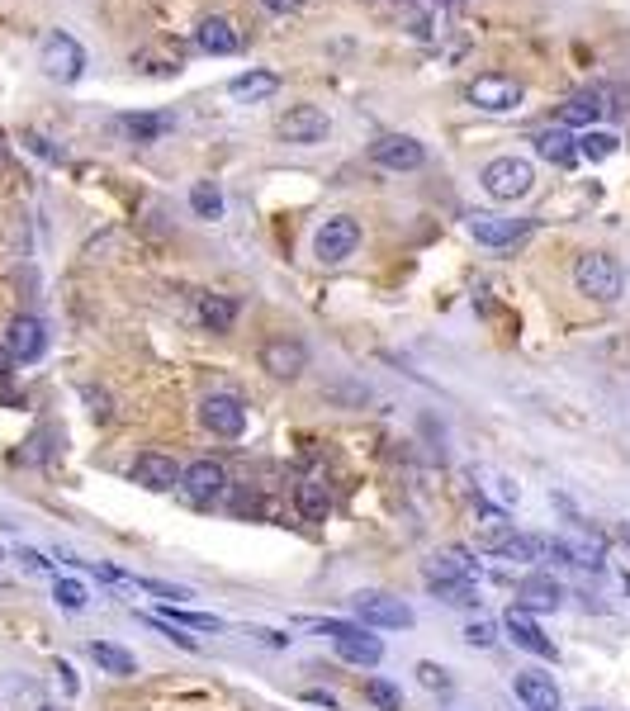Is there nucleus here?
Listing matches in <instances>:
<instances>
[{
    "instance_id": "obj_1",
    "label": "nucleus",
    "mask_w": 630,
    "mask_h": 711,
    "mask_svg": "<svg viewBox=\"0 0 630 711\" xmlns=\"http://www.w3.org/2000/svg\"><path fill=\"white\" fill-rule=\"evenodd\" d=\"M574 290L597 299V304H616L626 294V271L612 252H583L574 261Z\"/></svg>"
},
{
    "instance_id": "obj_2",
    "label": "nucleus",
    "mask_w": 630,
    "mask_h": 711,
    "mask_svg": "<svg viewBox=\"0 0 630 711\" xmlns=\"http://www.w3.org/2000/svg\"><path fill=\"white\" fill-rule=\"evenodd\" d=\"M351 612L365 631H408L413 626V607L403 598H389V593H356L351 598Z\"/></svg>"
},
{
    "instance_id": "obj_3",
    "label": "nucleus",
    "mask_w": 630,
    "mask_h": 711,
    "mask_svg": "<svg viewBox=\"0 0 630 711\" xmlns=\"http://www.w3.org/2000/svg\"><path fill=\"white\" fill-rule=\"evenodd\" d=\"M484 190L493 195V200H522V195H531V185H536V171H531V162L526 157H493V162L484 166Z\"/></svg>"
},
{
    "instance_id": "obj_4",
    "label": "nucleus",
    "mask_w": 630,
    "mask_h": 711,
    "mask_svg": "<svg viewBox=\"0 0 630 711\" xmlns=\"http://www.w3.org/2000/svg\"><path fill=\"white\" fill-rule=\"evenodd\" d=\"M38 67L53 76V81H62V86H72L76 76L86 72V53H81V43H76L72 34H48L43 38V48H38Z\"/></svg>"
},
{
    "instance_id": "obj_5",
    "label": "nucleus",
    "mask_w": 630,
    "mask_h": 711,
    "mask_svg": "<svg viewBox=\"0 0 630 711\" xmlns=\"http://www.w3.org/2000/svg\"><path fill=\"white\" fill-rule=\"evenodd\" d=\"M360 247V223L351 214H337V219H327L318 233H313V256L323 261V266H337L346 256Z\"/></svg>"
},
{
    "instance_id": "obj_6",
    "label": "nucleus",
    "mask_w": 630,
    "mask_h": 711,
    "mask_svg": "<svg viewBox=\"0 0 630 711\" xmlns=\"http://www.w3.org/2000/svg\"><path fill=\"white\" fill-rule=\"evenodd\" d=\"M465 95H469V105H479L484 114H507L526 100L522 81H512V76H474Z\"/></svg>"
},
{
    "instance_id": "obj_7",
    "label": "nucleus",
    "mask_w": 630,
    "mask_h": 711,
    "mask_svg": "<svg viewBox=\"0 0 630 711\" xmlns=\"http://www.w3.org/2000/svg\"><path fill=\"white\" fill-rule=\"evenodd\" d=\"M327 133H332V119H327V110H318V105H289V110L280 114V138L294 147L323 143Z\"/></svg>"
},
{
    "instance_id": "obj_8",
    "label": "nucleus",
    "mask_w": 630,
    "mask_h": 711,
    "mask_svg": "<svg viewBox=\"0 0 630 711\" xmlns=\"http://www.w3.org/2000/svg\"><path fill=\"white\" fill-rule=\"evenodd\" d=\"M223 489H228V470H223L218 460H195V465L180 470V493H185L195 508H209Z\"/></svg>"
},
{
    "instance_id": "obj_9",
    "label": "nucleus",
    "mask_w": 630,
    "mask_h": 711,
    "mask_svg": "<svg viewBox=\"0 0 630 711\" xmlns=\"http://www.w3.org/2000/svg\"><path fill=\"white\" fill-rule=\"evenodd\" d=\"M199 422L214 432V437H242L247 432V408L233 399V394H209V399L199 403Z\"/></svg>"
},
{
    "instance_id": "obj_10",
    "label": "nucleus",
    "mask_w": 630,
    "mask_h": 711,
    "mask_svg": "<svg viewBox=\"0 0 630 711\" xmlns=\"http://www.w3.org/2000/svg\"><path fill=\"white\" fill-rule=\"evenodd\" d=\"M261 370L275 375V380H299L308 370V347L294 342V337H270L261 347Z\"/></svg>"
},
{
    "instance_id": "obj_11",
    "label": "nucleus",
    "mask_w": 630,
    "mask_h": 711,
    "mask_svg": "<svg viewBox=\"0 0 630 711\" xmlns=\"http://www.w3.org/2000/svg\"><path fill=\"white\" fill-rule=\"evenodd\" d=\"M370 162L384 166V171H417V166L427 162V147L408 138V133H389V138H379L370 147Z\"/></svg>"
},
{
    "instance_id": "obj_12",
    "label": "nucleus",
    "mask_w": 630,
    "mask_h": 711,
    "mask_svg": "<svg viewBox=\"0 0 630 711\" xmlns=\"http://www.w3.org/2000/svg\"><path fill=\"white\" fill-rule=\"evenodd\" d=\"M422 579H427V588L474 584V579H479V565L469 560L465 550H436L432 560H422Z\"/></svg>"
},
{
    "instance_id": "obj_13",
    "label": "nucleus",
    "mask_w": 630,
    "mask_h": 711,
    "mask_svg": "<svg viewBox=\"0 0 630 711\" xmlns=\"http://www.w3.org/2000/svg\"><path fill=\"white\" fill-rule=\"evenodd\" d=\"M503 631H507V640H512V645H522L526 655H536V659H555V640L545 636V631H540L536 621H531V612H526V607H517V602L507 607Z\"/></svg>"
},
{
    "instance_id": "obj_14",
    "label": "nucleus",
    "mask_w": 630,
    "mask_h": 711,
    "mask_svg": "<svg viewBox=\"0 0 630 711\" xmlns=\"http://www.w3.org/2000/svg\"><path fill=\"white\" fill-rule=\"evenodd\" d=\"M133 479L152 493H171V489H180V465L166 451H143V456L133 460Z\"/></svg>"
},
{
    "instance_id": "obj_15",
    "label": "nucleus",
    "mask_w": 630,
    "mask_h": 711,
    "mask_svg": "<svg viewBox=\"0 0 630 711\" xmlns=\"http://www.w3.org/2000/svg\"><path fill=\"white\" fill-rule=\"evenodd\" d=\"M512 693H517V702H522L526 711H559V688L550 674H540V669H522V674L512 678Z\"/></svg>"
},
{
    "instance_id": "obj_16",
    "label": "nucleus",
    "mask_w": 630,
    "mask_h": 711,
    "mask_svg": "<svg viewBox=\"0 0 630 711\" xmlns=\"http://www.w3.org/2000/svg\"><path fill=\"white\" fill-rule=\"evenodd\" d=\"M5 347H10L15 361H38L43 347H48V332H43V323H38L34 313H19V318H10V337H5Z\"/></svg>"
},
{
    "instance_id": "obj_17",
    "label": "nucleus",
    "mask_w": 630,
    "mask_h": 711,
    "mask_svg": "<svg viewBox=\"0 0 630 711\" xmlns=\"http://www.w3.org/2000/svg\"><path fill=\"white\" fill-rule=\"evenodd\" d=\"M559 602H564V588L550 574H522L517 579V607H526V612H555Z\"/></svg>"
},
{
    "instance_id": "obj_18",
    "label": "nucleus",
    "mask_w": 630,
    "mask_h": 711,
    "mask_svg": "<svg viewBox=\"0 0 630 711\" xmlns=\"http://www.w3.org/2000/svg\"><path fill=\"white\" fill-rule=\"evenodd\" d=\"M526 228H531V219H493V214H479L469 223L479 247H512L517 237H526Z\"/></svg>"
},
{
    "instance_id": "obj_19",
    "label": "nucleus",
    "mask_w": 630,
    "mask_h": 711,
    "mask_svg": "<svg viewBox=\"0 0 630 711\" xmlns=\"http://www.w3.org/2000/svg\"><path fill=\"white\" fill-rule=\"evenodd\" d=\"M332 645H337V655H342L346 664H360V669H375L379 659H384V645H379V636H370L365 626H356L351 636H337Z\"/></svg>"
},
{
    "instance_id": "obj_20",
    "label": "nucleus",
    "mask_w": 630,
    "mask_h": 711,
    "mask_svg": "<svg viewBox=\"0 0 630 711\" xmlns=\"http://www.w3.org/2000/svg\"><path fill=\"white\" fill-rule=\"evenodd\" d=\"M545 555H550V560H559V565H574V569H597V565H602V550L588 546V541H569V536L545 541Z\"/></svg>"
},
{
    "instance_id": "obj_21",
    "label": "nucleus",
    "mask_w": 630,
    "mask_h": 711,
    "mask_svg": "<svg viewBox=\"0 0 630 711\" xmlns=\"http://www.w3.org/2000/svg\"><path fill=\"white\" fill-rule=\"evenodd\" d=\"M536 152L550 166H574L578 162V138H569L564 128H540V133H536Z\"/></svg>"
},
{
    "instance_id": "obj_22",
    "label": "nucleus",
    "mask_w": 630,
    "mask_h": 711,
    "mask_svg": "<svg viewBox=\"0 0 630 711\" xmlns=\"http://www.w3.org/2000/svg\"><path fill=\"white\" fill-rule=\"evenodd\" d=\"M602 114H607V105H602V91H583V95H574V100L559 110V124H564V128H593Z\"/></svg>"
},
{
    "instance_id": "obj_23",
    "label": "nucleus",
    "mask_w": 630,
    "mask_h": 711,
    "mask_svg": "<svg viewBox=\"0 0 630 711\" xmlns=\"http://www.w3.org/2000/svg\"><path fill=\"white\" fill-rule=\"evenodd\" d=\"M294 508H299V517L304 522H327V512H332V498H327V489L318 484V479H304V484H294Z\"/></svg>"
},
{
    "instance_id": "obj_24",
    "label": "nucleus",
    "mask_w": 630,
    "mask_h": 711,
    "mask_svg": "<svg viewBox=\"0 0 630 711\" xmlns=\"http://www.w3.org/2000/svg\"><path fill=\"white\" fill-rule=\"evenodd\" d=\"M199 323L209 332H233L237 299H228V294H199Z\"/></svg>"
},
{
    "instance_id": "obj_25",
    "label": "nucleus",
    "mask_w": 630,
    "mask_h": 711,
    "mask_svg": "<svg viewBox=\"0 0 630 711\" xmlns=\"http://www.w3.org/2000/svg\"><path fill=\"white\" fill-rule=\"evenodd\" d=\"M90 659H95L105 674H114V678H133V674H138V659L128 655L124 645H114V640H90Z\"/></svg>"
},
{
    "instance_id": "obj_26",
    "label": "nucleus",
    "mask_w": 630,
    "mask_h": 711,
    "mask_svg": "<svg viewBox=\"0 0 630 711\" xmlns=\"http://www.w3.org/2000/svg\"><path fill=\"white\" fill-rule=\"evenodd\" d=\"M119 128H124L133 143H157V138H166V133L176 128V119H171V114H124Z\"/></svg>"
},
{
    "instance_id": "obj_27",
    "label": "nucleus",
    "mask_w": 630,
    "mask_h": 711,
    "mask_svg": "<svg viewBox=\"0 0 630 711\" xmlns=\"http://www.w3.org/2000/svg\"><path fill=\"white\" fill-rule=\"evenodd\" d=\"M237 43H242V38H237V29L228 24V19H204V24H199V48H204V53L233 57Z\"/></svg>"
},
{
    "instance_id": "obj_28",
    "label": "nucleus",
    "mask_w": 630,
    "mask_h": 711,
    "mask_svg": "<svg viewBox=\"0 0 630 711\" xmlns=\"http://www.w3.org/2000/svg\"><path fill=\"white\" fill-rule=\"evenodd\" d=\"M275 91H280V76L275 72H247V76H233V81H228V95L242 100V105H247V100H266V95H275Z\"/></svg>"
},
{
    "instance_id": "obj_29",
    "label": "nucleus",
    "mask_w": 630,
    "mask_h": 711,
    "mask_svg": "<svg viewBox=\"0 0 630 711\" xmlns=\"http://www.w3.org/2000/svg\"><path fill=\"white\" fill-rule=\"evenodd\" d=\"M616 147H621V138L607 133V128L578 133V157H583V162H607V157H616Z\"/></svg>"
},
{
    "instance_id": "obj_30",
    "label": "nucleus",
    "mask_w": 630,
    "mask_h": 711,
    "mask_svg": "<svg viewBox=\"0 0 630 711\" xmlns=\"http://www.w3.org/2000/svg\"><path fill=\"white\" fill-rule=\"evenodd\" d=\"M498 560H512V565H536V560H545V541H540V536H526V531H512V541L503 546Z\"/></svg>"
},
{
    "instance_id": "obj_31",
    "label": "nucleus",
    "mask_w": 630,
    "mask_h": 711,
    "mask_svg": "<svg viewBox=\"0 0 630 711\" xmlns=\"http://www.w3.org/2000/svg\"><path fill=\"white\" fill-rule=\"evenodd\" d=\"M162 621H171V626H190V631H223V621H218L214 612H185L180 602H166Z\"/></svg>"
},
{
    "instance_id": "obj_32",
    "label": "nucleus",
    "mask_w": 630,
    "mask_h": 711,
    "mask_svg": "<svg viewBox=\"0 0 630 711\" xmlns=\"http://www.w3.org/2000/svg\"><path fill=\"white\" fill-rule=\"evenodd\" d=\"M190 209H195L199 219H223V190L214 181H195L190 190Z\"/></svg>"
},
{
    "instance_id": "obj_33",
    "label": "nucleus",
    "mask_w": 630,
    "mask_h": 711,
    "mask_svg": "<svg viewBox=\"0 0 630 711\" xmlns=\"http://www.w3.org/2000/svg\"><path fill=\"white\" fill-rule=\"evenodd\" d=\"M365 702L375 711H403V693L389 678H365Z\"/></svg>"
},
{
    "instance_id": "obj_34",
    "label": "nucleus",
    "mask_w": 630,
    "mask_h": 711,
    "mask_svg": "<svg viewBox=\"0 0 630 711\" xmlns=\"http://www.w3.org/2000/svg\"><path fill=\"white\" fill-rule=\"evenodd\" d=\"M512 522H503V517H493V522H488V527H479V550H484V555H503V546L507 541H512Z\"/></svg>"
},
{
    "instance_id": "obj_35",
    "label": "nucleus",
    "mask_w": 630,
    "mask_h": 711,
    "mask_svg": "<svg viewBox=\"0 0 630 711\" xmlns=\"http://www.w3.org/2000/svg\"><path fill=\"white\" fill-rule=\"evenodd\" d=\"M413 674H417V683H422V688H432V693H450V688H455V678H450V669H441L436 659H422V664H417Z\"/></svg>"
},
{
    "instance_id": "obj_36",
    "label": "nucleus",
    "mask_w": 630,
    "mask_h": 711,
    "mask_svg": "<svg viewBox=\"0 0 630 711\" xmlns=\"http://www.w3.org/2000/svg\"><path fill=\"white\" fill-rule=\"evenodd\" d=\"M53 598H57V607H67V612H86L90 593L76 584V579H57V584H53Z\"/></svg>"
},
{
    "instance_id": "obj_37",
    "label": "nucleus",
    "mask_w": 630,
    "mask_h": 711,
    "mask_svg": "<svg viewBox=\"0 0 630 711\" xmlns=\"http://www.w3.org/2000/svg\"><path fill=\"white\" fill-rule=\"evenodd\" d=\"M465 645H474V650H493V645H498V626H493L488 617L469 621V626H465Z\"/></svg>"
},
{
    "instance_id": "obj_38",
    "label": "nucleus",
    "mask_w": 630,
    "mask_h": 711,
    "mask_svg": "<svg viewBox=\"0 0 630 711\" xmlns=\"http://www.w3.org/2000/svg\"><path fill=\"white\" fill-rule=\"evenodd\" d=\"M441 602H450V607H474L479 602V588L474 584H441V588H432Z\"/></svg>"
},
{
    "instance_id": "obj_39",
    "label": "nucleus",
    "mask_w": 630,
    "mask_h": 711,
    "mask_svg": "<svg viewBox=\"0 0 630 711\" xmlns=\"http://www.w3.org/2000/svg\"><path fill=\"white\" fill-rule=\"evenodd\" d=\"M138 588H143V593H157V598H176V602H185L190 598V588H180V584H157V579H138Z\"/></svg>"
},
{
    "instance_id": "obj_40",
    "label": "nucleus",
    "mask_w": 630,
    "mask_h": 711,
    "mask_svg": "<svg viewBox=\"0 0 630 711\" xmlns=\"http://www.w3.org/2000/svg\"><path fill=\"white\" fill-rule=\"evenodd\" d=\"M147 621H152V626H157V631H162L171 645H180V650H195V636H185L180 626H171V621H162V617H147Z\"/></svg>"
},
{
    "instance_id": "obj_41",
    "label": "nucleus",
    "mask_w": 630,
    "mask_h": 711,
    "mask_svg": "<svg viewBox=\"0 0 630 711\" xmlns=\"http://www.w3.org/2000/svg\"><path fill=\"white\" fill-rule=\"evenodd\" d=\"M15 560H19V565H29V569H34V574H48V569H53V560H43L38 550H19Z\"/></svg>"
},
{
    "instance_id": "obj_42",
    "label": "nucleus",
    "mask_w": 630,
    "mask_h": 711,
    "mask_svg": "<svg viewBox=\"0 0 630 711\" xmlns=\"http://www.w3.org/2000/svg\"><path fill=\"white\" fill-rule=\"evenodd\" d=\"M356 626H360V621H323L318 631H323V636H332V640H337V636H351Z\"/></svg>"
},
{
    "instance_id": "obj_43",
    "label": "nucleus",
    "mask_w": 630,
    "mask_h": 711,
    "mask_svg": "<svg viewBox=\"0 0 630 711\" xmlns=\"http://www.w3.org/2000/svg\"><path fill=\"white\" fill-rule=\"evenodd\" d=\"M29 147H34L38 157H48V162H57V157H62V152H57V147L48 143V138H38V133H29Z\"/></svg>"
},
{
    "instance_id": "obj_44",
    "label": "nucleus",
    "mask_w": 630,
    "mask_h": 711,
    "mask_svg": "<svg viewBox=\"0 0 630 711\" xmlns=\"http://www.w3.org/2000/svg\"><path fill=\"white\" fill-rule=\"evenodd\" d=\"M57 678H62V688L76 697V674H72V664H67V659H57Z\"/></svg>"
},
{
    "instance_id": "obj_45",
    "label": "nucleus",
    "mask_w": 630,
    "mask_h": 711,
    "mask_svg": "<svg viewBox=\"0 0 630 711\" xmlns=\"http://www.w3.org/2000/svg\"><path fill=\"white\" fill-rule=\"evenodd\" d=\"M270 15H289V10H299V0H261Z\"/></svg>"
},
{
    "instance_id": "obj_46",
    "label": "nucleus",
    "mask_w": 630,
    "mask_h": 711,
    "mask_svg": "<svg viewBox=\"0 0 630 711\" xmlns=\"http://www.w3.org/2000/svg\"><path fill=\"white\" fill-rule=\"evenodd\" d=\"M10 370H15V356H10V347H5V342H0V380H5V375H10Z\"/></svg>"
},
{
    "instance_id": "obj_47",
    "label": "nucleus",
    "mask_w": 630,
    "mask_h": 711,
    "mask_svg": "<svg viewBox=\"0 0 630 711\" xmlns=\"http://www.w3.org/2000/svg\"><path fill=\"white\" fill-rule=\"evenodd\" d=\"M43 711H53V707H43Z\"/></svg>"
}]
</instances>
